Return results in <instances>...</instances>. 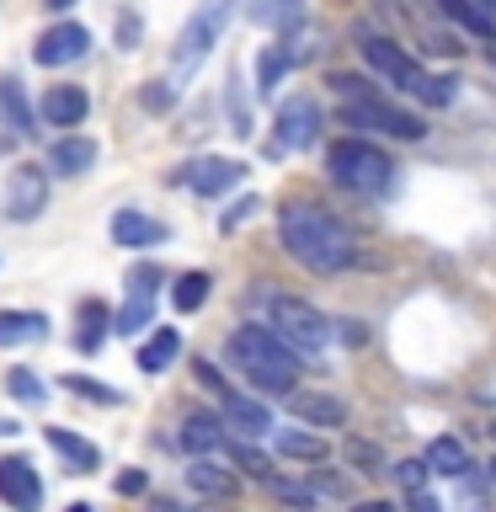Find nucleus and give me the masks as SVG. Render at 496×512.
Returning a JSON list of instances; mask_svg holds the SVG:
<instances>
[{
	"mask_svg": "<svg viewBox=\"0 0 496 512\" xmlns=\"http://www.w3.org/2000/svg\"><path fill=\"white\" fill-rule=\"evenodd\" d=\"M278 240L304 272H315V278H336V272H347L352 256H358L347 224L336 214H326V208H315V203H288L278 214Z\"/></svg>",
	"mask_w": 496,
	"mask_h": 512,
	"instance_id": "nucleus-1",
	"label": "nucleus"
},
{
	"mask_svg": "<svg viewBox=\"0 0 496 512\" xmlns=\"http://www.w3.org/2000/svg\"><path fill=\"white\" fill-rule=\"evenodd\" d=\"M336 96H342V123L347 128H363V134H384V139H400V144H416L427 139V118L422 112H406L395 107L384 91H374L363 75H331Z\"/></svg>",
	"mask_w": 496,
	"mask_h": 512,
	"instance_id": "nucleus-2",
	"label": "nucleus"
},
{
	"mask_svg": "<svg viewBox=\"0 0 496 512\" xmlns=\"http://www.w3.org/2000/svg\"><path fill=\"white\" fill-rule=\"evenodd\" d=\"M224 352H230V363H235L262 395H288V390H294V379H299V358H294V352H288L267 326H240Z\"/></svg>",
	"mask_w": 496,
	"mask_h": 512,
	"instance_id": "nucleus-3",
	"label": "nucleus"
},
{
	"mask_svg": "<svg viewBox=\"0 0 496 512\" xmlns=\"http://www.w3.org/2000/svg\"><path fill=\"white\" fill-rule=\"evenodd\" d=\"M230 16H235V0H198V11L182 22V32H176V43H171V80H166L176 96H182V86L198 75V64L214 54V43L224 38Z\"/></svg>",
	"mask_w": 496,
	"mask_h": 512,
	"instance_id": "nucleus-4",
	"label": "nucleus"
},
{
	"mask_svg": "<svg viewBox=\"0 0 496 512\" xmlns=\"http://www.w3.org/2000/svg\"><path fill=\"white\" fill-rule=\"evenodd\" d=\"M267 331L294 352V358H320L331 342V320L315 310L310 299H294V294H272L267 299Z\"/></svg>",
	"mask_w": 496,
	"mask_h": 512,
	"instance_id": "nucleus-5",
	"label": "nucleus"
},
{
	"mask_svg": "<svg viewBox=\"0 0 496 512\" xmlns=\"http://www.w3.org/2000/svg\"><path fill=\"white\" fill-rule=\"evenodd\" d=\"M326 171H331L336 187L363 192V198H374V192H384L395 182V160L384 155L374 139H336L331 155H326Z\"/></svg>",
	"mask_w": 496,
	"mask_h": 512,
	"instance_id": "nucleus-6",
	"label": "nucleus"
},
{
	"mask_svg": "<svg viewBox=\"0 0 496 512\" xmlns=\"http://www.w3.org/2000/svg\"><path fill=\"white\" fill-rule=\"evenodd\" d=\"M358 54H363L368 70H374L384 86H395V91H411L416 75H422V64H416L400 43L384 38V32H374V27H358Z\"/></svg>",
	"mask_w": 496,
	"mask_h": 512,
	"instance_id": "nucleus-7",
	"label": "nucleus"
},
{
	"mask_svg": "<svg viewBox=\"0 0 496 512\" xmlns=\"http://www.w3.org/2000/svg\"><path fill=\"white\" fill-rule=\"evenodd\" d=\"M278 134H272V150L288 155V150H310V144L320 139V102L315 96H288V102L278 107Z\"/></svg>",
	"mask_w": 496,
	"mask_h": 512,
	"instance_id": "nucleus-8",
	"label": "nucleus"
},
{
	"mask_svg": "<svg viewBox=\"0 0 496 512\" xmlns=\"http://www.w3.org/2000/svg\"><path fill=\"white\" fill-rule=\"evenodd\" d=\"M86 54H91V27L86 22H54V27H43L38 43H32V59H38L43 70H64V64H75Z\"/></svg>",
	"mask_w": 496,
	"mask_h": 512,
	"instance_id": "nucleus-9",
	"label": "nucleus"
},
{
	"mask_svg": "<svg viewBox=\"0 0 496 512\" xmlns=\"http://www.w3.org/2000/svg\"><path fill=\"white\" fill-rule=\"evenodd\" d=\"M176 182L192 187L198 198H224L230 187L246 182V166H240V160H230V155H203V160H192V166L176 171Z\"/></svg>",
	"mask_w": 496,
	"mask_h": 512,
	"instance_id": "nucleus-10",
	"label": "nucleus"
},
{
	"mask_svg": "<svg viewBox=\"0 0 496 512\" xmlns=\"http://www.w3.org/2000/svg\"><path fill=\"white\" fill-rule=\"evenodd\" d=\"M48 208V176L43 166H16L6 176V219L11 224H32Z\"/></svg>",
	"mask_w": 496,
	"mask_h": 512,
	"instance_id": "nucleus-11",
	"label": "nucleus"
},
{
	"mask_svg": "<svg viewBox=\"0 0 496 512\" xmlns=\"http://www.w3.org/2000/svg\"><path fill=\"white\" fill-rule=\"evenodd\" d=\"M219 422H224V432H235V438H267V432H272V411L256 395L224 384V390H219Z\"/></svg>",
	"mask_w": 496,
	"mask_h": 512,
	"instance_id": "nucleus-12",
	"label": "nucleus"
},
{
	"mask_svg": "<svg viewBox=\"0 0 496 512\" xmlns=\"http://www.w3.org/2000/svg\"><path fill=\"white\" fill-rule=\"evenodd\" d=\"M0 502L11 512H38L43 507V480L32 470V459H22V454L0 459Z\"/></svg>",
	"mask_w": 496,
	"mask_h": 512,
	"instance_id": "nucleus-13",
	"label": "nucleus"
},
{
	"mask_svg": "<svg viewBox=\"0 0 496 512\" xmlns=\"http://www.w3.org/2000/svg\"><path fill=\"white\" fill-rule=\"evenodd\" d=\"M283 400H288V411H294L304 427H320V432L347 427V400H342V395H326V390H288Z\"/></svg>",
	"mask_w": 496,
	"mask_h": 512,
	"instance_id": "nucleus-14",
	"label": "nucleus"
},
{
	"mask_svg": "<svg viewBox=\"0 0 496 512\" xmlns=\"http://www.w3.org/2000/svg\"><path fill=\"white\" fill-rule=\"evenodd\" d=\"M86 112H91V96H86V86H75V80L48 86L43 102H38V118L48 128H75V123H86Z\"/></svg>",
	"mask_w": 496,
	"mask_h": 512,
	"instance_id": "nucleus-15",
	"label": "nucleus"
},
{
	"mask_svg": "<svg viewBox=\"0 0 496 512\" xmlns=\"http://www.w3.org/2000/svg\"><path fill=\"white\" fill-rule=\"evenodd\" d=\"M107 230H112V240H118V246H128V251H150V246H160V240H166V224L150 219L144 208H118Z\"/></svg>",
	"mask_w": 496,
	"mask_h": 512,
	"instance_id": "nucleus-16",
	"label": "nucleus"
},
{
	"mask_svg": "<svg viewBox=\"0 0 496 512\" xmlns=\"http://www.w3.org/2000/svg\"><path fill=\"white\" fill-rule=\"evenodd\" d=\"M246 22L262 32H299L310 22V6L304 0H246Z\"/></svg>",
	"mask_w": 496,
	"mask_h": 512,
	"instance_id": "nucleus-17",
	"label": "nucleus"
},
{
	"mask_svg": "<svg viewBox=\"0 0 496 512\" xmlns=\"http://www.w3.org/2000/svg\"><path fill=\"white\" fill-rule=\"evenodd\" d=\"M0 123H6L16 139H38V107L27 102V91L16 75L0 80Z\"/></svg>",
	"mask_w": 496,
	"mask_h": 512,
	"instance_id": "nucleus-18",
	"label": "nucleus"
},
{
	"mask_svg": "<svg viewBox=\"0 0 496 512\" xmlns=\"http://www.w3.org/2000/svg\"><path fill=\"white\" fill-rule=\"evenodd\" d=\"M43 438H48V448L70 464V470L80 475V470H96L102 464V448H96L91 438H80V432H70V427H43Z\"/></svg>",
	"mask_w": 496,
	"mask_h": 512,
	"instance_id": "nucleus-19",
	"label": "nucleus"
},
{
	"mask_svg": "<svg viewBox=\"0 0 496 512\" xmlns=\"http://www.w3.org/2000/svg\"><path fill=\"white\" fill-rule=\"evenodd\" d=\"M187 486L203 491V496H214V502H230V496L240 491L235 475H230V464H219V459H208V454H198V459L187 464Z\"/></svg>",
	"mask_w": 496,
	"mask_h": 512,
	"instance_id": "nucleus-20",
	"label": "nucleus"
},
{
	"mask_svg": "<svg viewBox=\"0 0 496 512\" xmlns=\"http://www.w3.org/2000/svg\"><path fill=\"white\" fill-rule=\"evenodd\" d=\"M91 166H96V139L86 134H70L48 150V171H59V176H86Z\"/></svg>",
	"mask_w": 496,
	"mask_h": 512,
	"instance_id": "nucleus-21",
	"label": "nucleus"
},
{
	"mask_svg": "<svg viewBox=\"0 0 496 512\" xmlns=\"http://www.w3.org/2000/svg\"><path fill=\"white\" fill-rule=\"evenodd\" d=\"M48 336V315L38 310H0V347H32Z\"/></svg>",
	"mask_w": 496,
	"mask_h": 512,
	"instance_id": "nucleus-22",
	"label": "nucleus"
},
{
	"mask_svg": "<svg viewBox=\"0 0 496 512\" xmlns=\"http://www.w3.org/2000/svg\"><path fill=\"white\" fill-rule=\"evenodd\" d=\"M422 464H427V470H438V475H448V480H459V475L475 470V464H470V448H464L459 438H448V432L427 443V459H422Z\"/></svg>",
	"mask_w": 496,
	"mask_h": 512,
	"instance_id": "nucleus-23",
	"label": "nucleus"
},
{
	"mask_svg": "<svg viewBox=\"0 0 496 512\" xmlns=\"http://www.w3.org/2000/svg\"><path fill=\"white\" fill-rule=\"evenodd\" d=\"M272 443H278L283 459H304V464H320L331 454L326 438H320V432H304V427H278V432H272Z\"/></svg>",
	"mask_w": 496,
	"mask_h": 512,
	"instance_id": "nucleus-24",
	"label": "nucleus"
},
{
	"mask_svg": "<svg viewBox=\"0 0 496 512\" xmlns=\"http://www.w3.org/2000/svg\"><path fill=\"white\" fill-rule=\"evenodd\" d=\"M107 331H112L107 304L102 299H86V310H80V320H75V347L80 352H102L107 347Z\"/></svg>",
	"mask_w": 496,
	"mask_h": 512,
	"instance_id": "nucleus-25",
	"label": "nucleus"
},
{
	"mask_svg": "<svg viewBox=\"0 0 496 512\" xmlns=\"http://www.w3.org/2000/svg\"><path fill=\"white\" fill-rule=\"evenodd\" d=\"M187 448V454H214V448L224 443V422L219 416H203V411H192L187 422H182V438H176Z\"/></svg>",
	"mask_w": 496,
	"mask_h": 512,
	"instance_id": "nucleus-26",
	"label": "nucleus"
},
{
	"mask_svg": "<svg viewBox=\"0 0 496 512\" xmlns=\"http://www.w3.org/2000/svg\"><path fill=\"white\" fill-rule=\"evenodd\" d=\"M294 64H299L294 48H267V54L256 59V96H272V91H278L283 75L294 70Z\"/></svg>",
	"mask_w": 496,
	"mask_h": 512,
	"instance_id": "nucleus-27",
	"label": "nucleus"
},
{
	"mask_svg": "<svg viewBox=\"0 0 496 512\" xmlns=\"http://www.w3.org/2000/svg\"><path fill=\"white\" fill-rule=\"evenodd\" d=\"M182 358V331H155L150 342L139 347V368L144 374H160V368H171Z\"/></svg>",
	"mask_w": 496,
	"mask_h": 512,
	"instance_id": "nucleus-28",
	"label": "nucleus"
},
{
	"mask_svg": "<svg viewBox=\"0 0 496 512\" xmlns=\"http://www.w3.org/2000/svg\"><path fill=\"white\" fill-rule=\"evenodd\" d=\"M438 11H443L454 27L475 32L480 43H496V22H491V16H480V11H475V0H438Z\"/></svg>",
	"mask_w": 496,
	"mask_h": 512,
	"instance_id": "nucleus-29",
	"label": "nucleus"
},
{
	"mask_svg": "<svg viewBox=\"0 0 496 512\" xmlns=\"http://www.w3.org/2000/svg\"><path fill=\"white\" fill-rule=\"evenodd\" d=\"M224 459L230 464H240L246 475H256V480H272V459L262 454V448H251V438H235V432H224Z\"/></svg>",
	"mask_w": 496,
	"mask_h": 512,
	"instance_id": "nucleus-30",
	"label": "nucleus"
},
{
	"mask_svg": "<svg viewBox=\"0 0 496 512\" xmlns=\"http://www.w3.org/2000/svg\"><path fill=\"white\" fill-rule=\"evenodd\" d=\"M208 288H214V278H208V272H182V278L171 283V304H176L182 315H192V310H203Z\"/></svg>",
	"mask_w": 496,
	"mask_h": 512,
	"instance_id": "nucleus-31",
	"label": "nucleus"
},
{
	"mask_svg": "<svg viewBox=\"0 0 496 512\" xmlns=\"http://www.w3.org/2000/svg\"><path fill=\"white\" fill-rule=\"evenodd\" d=\"M411 96H416V102H427V107H448V102H454V96H459V80L454 75H416V86H411Z\"/></svg>",
	"mask_w": 496,
	"mask_h": 512,
	"instance_id": "nucleus-32",
	"label": "nucleus"
},
{
	"mask_svg": "<svg viewBox=\"0 0 496 512\" xmlns=\"http://www.w3.org/2000/svg\"><path fill=\"white\" fill-rule=\"evenodd\" d=\"M150 310H155L150 294H128V304L118 310V320H112V326H118L123 336H139L144 326H150Z\"/></svg>",
	"mask_w": 496,
	"mask_h": 512,
	"instance_id": "nucleus-33",
	"label": "nucleus"
},
{
	"mask_svg": "<svg viewBox=\"0 0 496 512\" xmlns=\"http://www.w3.org/2000/svg\"><path fill=\"white\" fill-rule=\"evenodd\" d=\"M59 384H70V395H80V400H96V406H118V390L112 384H102V379H91V374H64Z\"/></svg>",
	"mask_w": 496,
	"mask_h": 512,
	"instance_id": "nucleus-34",
	"label": "nucleus"
},
{
	"mask_svg": "<svg viewBox=\"0 0 496 512\" xmlns=\"http://www.w3.org/2000/svg\"><path fill=\"white\" fill-rule=\"evenodd\" d=\"M6 390L22 400V406H38V400H43V384H38V374H32V368H11V374H6Z\"/></svg>",
	"mask_w": 496,
	"mask_h": 512,
	"instance_id": "nucleus-35",
	"label": "nucleus"
},
{
	"mask_svg": "<svg viewBox=\"0 0 496 512\" xmlns=\"http://www.w3.org/2000/svg\"><path fill=\"white\" fill-rule=\"evenodd\" d=\"M347 459L358 464L363 475H384V454H379L374 443H358V438H347Z\"/></svg>",
	"mask_w": 496,
	"mask_h": 512,
	"instance_id": "nucleus-36",
	"label": "nucleus"
},
{
	"mask_svg": "<svg viewBox=\"0 0 496 512\" xmlns=\"http://www.w3.org/2000/svg\"><path fill=\"white\" fill-rule=\"evenodd\" d=\"M459 507H464V512H491L486 486H480V480H470V475H459Z\"/></svg>",
	"mask_w": 496,
	"mask_h": 512,
	"instance_id": "nucleus-37",
	"label": "nucleus"
},
{
	"mask_svg": "<svg viewBox=\"0 0 496 512\" xmlns=\"http://www.w3.org/2000/svg\"><path fill=\"white\" fill-rule=\"evenodd\" d=\"M395 480H400L406 491H427V464H422V459H400V464H395Z\"/></svg>",
	"mask_w": 496,
	"mask_h": 512,
	"instance_id": "nucleus-38",
	"label": "nucleus"
},
{
	"mask_svg": "<svg viewBox=\"0 0 496 512\" xmlns=\"http://www.w3.org/2000/svg\"><path fill=\"white\" fill-rule=\"evenodd\" d=\"M139 102L150 107V112H166V107H176V91L166 86V80H150V86L139 91Z\"/></svg>",
	"mask_w": 496,
	"mask_h": 512,
	"instance_id": "nucleus-39",
	"label": "nucleus"
},
{
	"mask_svg": "<svg viewBox=\"0 0 496 512\" xmlns=\"http://www.w3.org/2000/svg\"><path fill=\"white\" fill-rule=\"evenodd\" d=\"M267 486H272V496H283V502H294V507H315V491L310 486H288V480H278V475H272Z\"/></svg>",
	"mask_w": 496,
	"mask_h": 512,
	"instance_id": "nucleus-40",
	"label": "nucleus"
},
{
	"mask_svg": "<svg viewBox=\"0 0 496 512\" xmlns=\"http://www.w3.org/2000/svg\"><path fill=\"white\" fill-rule=\"evenodd\" d=\"M139 38H144V22H139L134 11H123V16H118V48L128 54V48H139Z\"/></svg>",
	"mask_w": 496,
	"mask_h": 512,
	"instance_id": "nucleus-41",
	"label": "nucleus"
},
{
	"mask_svg": "<svg viewBox=\"0 0 496 512\" xmlns=\"http://www.w3.org/2000/svg\"><path fill=\"white\" fill-rule=\"evenodd\" d=\"M155 288H160V267H134L128 272V294H150L155 299Z\"/></svg>",
	"mask_w": 496,
	"mask_h": 512,
	"instance_id": "nucleus-42",
	"label": "nucleus"
},
{
	"mask_svg": "<svg viewBox=\"0 0 496 512\" xmlns=\"http://www.w3.org/2000/svg\"><path fill=\"white\" fill-rule=\"evenodd\" d=\"M230 118H235V134H251V118H246V86L230 80Z\"/></svg>",
	"mask_w": 496,
	"mask_h": 512,
	"instance_id": "nucleus-43",
	"label": "nucleus"
},
{
	"mask_svg": "<svg viewBox=\"0 0 496 512\" xmlns=\"http://www.w3.org/2000/svg\"><path fill=\"white\" fill-rule=\"evenodd\" d=\"M192 374H198V384H208V390H224V374H219V368L214 363H208V358H198V363H192Z\"/></svg>",
	"mask_w": 496,
	"mask_h": 512,
	"instance_id": "nucleus-44",
	"label": "nucleus"
},
{
	"mask_svg": "<svg viewBox=\"0 0 496 512\" xmlns=\"http://www.w3.org/2000/svg\"><path fill=\"white\" fill-rule=\"evenodd\" d=\"M144 486H150V480H144V470H123V475H118V496H144Z\"/></svg>",
	"mask_w": 496,
	"mask_h": 512,
	"instance_id": "nucleus-45",
	"label": "nucleus"
},
{
	"mask_svg": "<svg viewBox=\"0 0 496 512\" xmlns=\"http://www.w3.org/2000/svg\"><path fill=\"white\" fill-rule=\"evenodd\" d=\"M256 208H262V198H240V203L230 208V214H224V230H235V224H240V219H251Z\"/></svg>",
	"mask_w": 496,
	"mask_h": 512,
	"instance_id": "nucleus-46",
	"label": "nucleus"
},
{
	"mask_svg": "<svg viewBox=\"0 0 496 512\" xmlns=\"http://www.w3.org/2000/svg\"><path fill=\"white\" fill-rule=\"evenodd\" d=\"M331 331H336V336H342V342H347V347H363V336H368V331L358 326V320H336V326H331Z\"/></svg>",
	"mask_w": 496,
	"mask_h": 512,
	"instance_id": "nucleus-47",
	"label": "nucleus"
},
{
	"mask_svg": "<svg viewBox=\"0 0 496 512\" xmlns=\"http://www.w3.org/2000/svg\"><path fill=\"white\" fill-rule=\"evenodd\" d=\"M315 491H326V496H347L352 486H347L342 475H315Z\"/></svg>",
	"mask_w": 496,
	"mask_h": 512,
	"instance_id": "nucleus-48",
	"label": "nucleus"
},
{
	"mask_svg": "<svg viewBox=\"0 0 496 512\" xmlns=\"http://www.w3.org/2000/svg\"><path fill=\"white\" fill-rule=\"evenodd\" d=\"M411 512H443V507H438V496H427V491H411Z\"/></svg>",
	"mask_w": 496,
	"mask_h": 512,
	"instance_id": "nucleus-49",
	"label": "nucleus"
},
{
	"mask_svg": "<svg viewBox=\"0 0 496 512\" xmlns=\"http://www.w3.org/2000/svg\"><path fill=\"white\" fill-rule=\"evenodd\" d=\"M352 512H395V507H390V502H358Z\"/></svg>",
	"mask_w": 496,
	"mask_h": 512,
	"instance_id": "nucleus-50",
	"label": "nucleus"
},
{
	"mask_svg": "<svg viewBox=\"0 0 496 512\" xmlns=\"http://www.w3.org/2000/svg\"><path fill=\"white\" fill-rule=\"evenodd\" d=\"M475 11H480V16H491V22H496V0H475Z\"/></svg>",
	"mask_w": 496,
	"mask_h": 512,
	"instance_id": "nucleus-51",
	"label": "nucleus"
},
{
	"mask_svg": "<svg viewBox=\"0 0 496 512\" xmlns=\"http://www.w3.org/2000/svg\"><path fill=\"white\" fill-rule=\"evenodd\" d=\"M43 6H48V11H70L75 0H43Z\"/></svg>",
	"mask_w": 496,
	"mask_h": 512,
	"instance_id": "nucleus-52",
	"label": "nucleus"
},
{
	"mask_svg": "<svg viewBox=\"0 0 496 512\" xmlns=\"http://www.w3.org/2000/svg\"><path fill=\"white\" fill-rule=\"evenodd\" d=\"M155 512H187V507H176V502H155Z\"/></svg>",
	"mask_w": 496,
	"mask_h": 512,
	"instance_id": "nucleus-53",
	"label": "nucleus"
},
{
	"mask_svg": "<svg viewBox=\"0 0 496 512\" xmlns=\"http://www.w3.org/2000/svg\"><path fill=\"white\" fill-rule=\"evenodd\" d=\"M70 512H96V507H91V502H75V507H70Z\"/></svg>",
	"mask_w": 496,
	"mask_h": 512,
	"instance_id": "nucleus-54",
	"label": "nucleus"
},
{
	"mask_svg": "<svg viewBox=\"0 0 496 512\" xmlns=\"http://www.w3.org/2000/svg\"><path fill=\"white\" fill-rule=\"evenodd\" d=\"M491 486H496V459H491Z\"/></svg>",
	"mask_w": 496,
	"mask_h": 512,
	"instance_id": "nucleus-55",
	"label": "nucleus"
}]
</instances>
